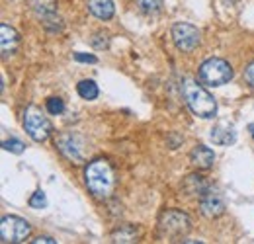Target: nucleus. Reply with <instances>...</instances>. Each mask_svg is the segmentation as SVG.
<instances>
[{
	"mask_svg": "<svg viewBox=\"0 0 254 244\" xmlns=\"http://www.w3.org/2000/svg\"><path fill=\"white\" fill-rule=\"evenodd\" d=\"M84 180L96 199H108L114 191V170L104 158H98L86 166Z\"/></svg>",
	"mask_w": 254,
	"mask_h": 244,
	"instance_id": "obj_1",
	"label": "nucleus"
},
{
	"mask_svg": "<svg viewBox=\"0 0 254 244\" xmlns=\"http://www.w3.org/2000/svg\"><path fill=\"white\" fill-rule=\"evenodd\" d=\"M182 96L188 104L191 112L197 116V118H203V120H209L217 114V102L213 100V96L205 90L201 84H197L195 80L186 78L182 82Z\"/></svg>",
	"mask_w": 254,
	"mask_h": 244,
	"instance_id": "obj_2",
	"label": "nucleus"
},
{
	"mask_svg": "<svg viewBox=\"0 0 254 244\" xmlns=\"http://www.w3.org/2000/svg\"><path fill=\"white\" fill-rule=\"evenodd\" d=\"M233 78V66L223 59H207L199 66V80L207 86H223Z\"/></svg>",
	"mask_w": 254,
	"mask_h": 244,
	"instance_id": "obj_3",
	"label": "nucleus"
},
{
	"mask_svg": "<svg viewBox=\"0 0 254 244\" xmlns=\"http://www.w3.org/2000/svg\"><path fill=\"white\" fill-rule=\"evenodd\" d=\"M191 229L190 217L178 209H168L160 215L159 219V231L162 237L168 239H180L184 237L188 231Z\"/></svg>",
	"mask_w": 254,
	"mask_h": 244,
	"instance_id": "obj_4",
	"label": "nucleus"
},
{
	"mask_svg": "<svg viewBox=\"0 0 254 244\" xmlns=\"http://www.w3.org/2000/svg\"><path fill=\"white\" fill-rule=\"evenodd\" d=\"M24 127L26 133L32 137L35 143H43L51 135V123L43 116V112L35 106H30L24 114Z\"/></svg>",
	"mask_w": 254,
	"mask_h": 244,
	"instance_id": "obj_5",
	"label": "nucleus"
},
{
	"mask_svg": "<svg viewBox=\"0 0 254 244\" xmlns=\"http://www.w3.org/2000/svg\"><path fill=\"white\" fill-rule=\"evenodd\" d=\"M35 18L41 20V24L45 26L47 31H57L63 30V22L57 16V0H30L28 2Z\"/></svg>",
	"mask_w": 254,
	"mask_h": 244,
	"instance_id": "obj_6",
	"label": "nucleus"
},
{
	"mask_svg": "<svg viewBox=\"0 0 254 244\" xmlns=\"http://www.w3.org/2000/svg\"><path fill=\"white\" fill-rule=\"evenodd\" d=\"M32 233V227L22 217H4L0 221V239L2 243H24Z\"/></svg>",
	"mask_w": 254,
	"mask_h": 244,
	"instance_id": "obj_7",
	"label": "nucleus"
},
{
	"mask_svg": "<svg viewBox=\"0 0 254 244\" xmlns=\"http://www.w3.org/2000/svg\"><path fill=\"white\" fill-rule=\"evenodd\" d=\"M172 39H174V45H176L178 51L191 53L199 45L201 35H199V30L195 26L180 22V24H174L172 26Z\"/></svg>",
	"mask_w": 254,
	"mask_h": 244,
	"instance_id": "obj_8",
	"label": "nucleus"
},
{
	"mask_svg": "<svg viewBox=\"0 0 254 244\" xmlns=\"http://www.w3.org/2000/svg\"><path fill=\"white\" fill-rule=\"evenodd\" d=\"M199 209H201V213L205 215L207 219L221 217V215L225 213V199H223L221 193H217V191H213V189H207V191L201 195Z\"/></svg>",
	"mask_w": 254,
	"mask_h": 244,
	"instance_id": "obj_9",
	"label": "nucleus"
},
{
	"mask_svg": "<svg viewBox=\"0 0 254 244\" xmlns=\"http://www.w3.org/2000/svg\"><path fill=\"white\" fill-rule=\"evenodd\" d=\"M18 43H20V35H18V31L14 30L12 26H8V24H2V26H0V45H2V57L6 59L8 55H12V53L18 49Z\"/></svg>",
	"mask_w": 254,
	"mask_h": 244,
	"instance_id": "obj_10",
	"label": "nucleus"
},
{
	"mask_svg": "<svg viewBox=\"0 0 254 244\" xmlns=\"http://www.w3.org/2000/svg\"><path fill=\"white\" fill-rule=\"evenodd\" d=\"M57 145H59V151H61L66 158H70L72 162H82V151H80V147H78V139H76L74 135L68 133V135L59 137Z\"/></svg>",
	"mask_w": 254,
	"mask_h": 244,
	"instance_id": "obj_11",
	"label": "nucleus"
},
{
	"mask_svg": "<svg viewBox=\"0 0 254 244\" xmlns=\"http://www.w3.org/2000/svg\"><path fill=\"white\" fill-rule=\"evenodd\" d=\"M190 160L193 166L207 170V168H211L213 162H215V153H213L209 147H205V145H197V147L191 149Z\"/></svg>",
	"mask_w": 254,
	"mask_h": 244,
	"instance_id": "obj_12",
	"label": "nucleus"
},
{
	"mask_svg": "<svg viewBox=\"0 0 254 244\" xmlns=\"http://www.w3.org/2000/svg\"><path fill=\"white\" fill-rule=\"evenodd\" d=\"M88 8L100 20H110L116 14V6L114 0H88Z\"/></svg>",
	"mask_w": 254,
	"mask_h": 244,
	"instance_id": "obj_13",
	"label": "nucleus"
},
{
	"mask_svg": "<svg viewBox=\"0 0 254 244\" xmlns=\"http://www.w3.org/2000/svg\"><path fill=\"white\" fill-rule=\"evenodd\" d=\"M209 137H211V141L217 143V145H231V143H235V131H233V127L227 125V123L215 125V127L211 129Z\"/></svg>",
	"mask_w": 254,
	"mask_h": 244,
	"instance_id": "obj_14",
	"label": "nucleus"
},
{
	"mask_svg": "<svg viewBox=\"0 0 254 244\" xmlns=\"http://www.w3.org/2000/svg\"><path fill=\"white\" fill-rule=\"evenodd\" d=\"M76 92L82 100H96L98 98V86L94 80H80L76 84Z\"/></svg>",
	"mask_w": 254,
	"mask_h": 244,
	"instance_id": "obj_15",
	"label": "nucleus"
},
{
	"mask_svg": "<svg viewBox=\"0 0 254 244\" xmlns=\"http://www.w3.org/2000/svg\"><path fill=\"white\" fill-rule=\"evenodd\" d=\"M135 237L137 233L131 227H124L120 233L114 235V243H135Z\"/></svg>",
	"mask_w": 254,
	"mask_h": 244,
	"instance_id": "obj_16",
	"label": "nucleus"
},
{
	"mask_svg": "<svg viewBox=\"0 0 254 244\" xmlns=\"http://www.w3.org/2000/svg\"><path fill=\"white\" fill-rule=\"evenodd\" d=\"M47 112L51 116H61L64 112V102L61 98H49L47 100Z\"/></svg>",
	"mask_w": 254,
	"mask_h": 244,
	"instance_id": "obj_17",
	"label": "nucleus"
},
{
	"mask_svg": "<svg viewBox=\"0 0 254 244\" xmlns=\"http://www.w3.org/2000/svg\"><path fill=\"white\" fill-rule=\"evenodd\" d=\"M137 4H139V8H141L143 12H147V14H155V12H159L160 10L162 0H137Z\"/></svg>",
	"mask_w": 254,
	"mask_h": 244,
	"instance_id": "obj_18",
	"label": "nucleus"
},
{
	"mask_svg": "<svg viewBox=\"0 0 254 244\" xmlns=\"http://www.w3.org/2000/svg\"><path fill=\"white\" fill-rule=\"evenodd\" d=\"M2 147H4V151H10V153L14 154H22L24 149H26V145L20 139H8V141L2 143Z\"/></svg>",
	"mask_w": 254,
	"mask_h": 244,
	"instance_id": "obj_19",
	"label": "nucleus"
},
{
	"mask_svg": "<svg viewBox=\"0 0 254 244\" xmlns=\"http://www.w3.org/2000/svg\"><path fill=\"white\" fill-rule=\"evenodd\" d=\"M45 205H47V197H45V193L41 189H37L32 197H30V207H33V209H43Z\"/></svg>",
	"mask_w": 254,
	"mask_h": 244,
	"instance_id": "obj_20",
	"label": "nucleus"
},
{
	"mask_svg": "<svg viewBox=\"0 0 254 244\" xmlns=\"http://www.w3.org/2000/svg\"><path fill=\"white\" fill-rule=\"evenodd\" d=\"M74 61L76 62H98V59H96L94 55H86V53H74Z\"/></svg>",
	"mask_w": 254,
	"mask_h": 244,
	"instance_id": "obj_21",
	"label": "nucleus"
},
{
	"mask_svg": "<svg viewBox=\"0 0 254 244\" xmlns=\"http://www.w3.org/2000/svg\"><path fill=\"white\" fill-rule=\"evenodd\" d=\"M245 78H247V82L254 88V62H251V64L247 66V70H245Z\"/></svg>",
	"mask_w": 254,
	"mask_h": 244,
	"instance_id": "obj_22",
	"label": "nucleus"
},
{
	"mask_svg": "<svg viewBox=\"0 0 254 244\" xmlns=\"http://www.w3.org/2000/svg\"><path fill=\"white\" fill-rule=\"evenodd\" d=\"M33 244H55L57 241H53L51 237H37L35 241H32Z\"/></svg>",
	"mask_w": 254,
	"mask_h": 244,
	"instance_id": "obj_23",
	"label": "nucleus"
}]
</instances>
